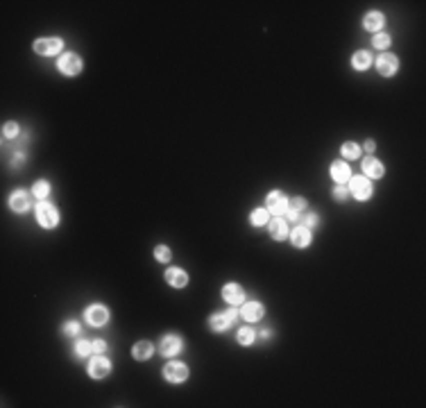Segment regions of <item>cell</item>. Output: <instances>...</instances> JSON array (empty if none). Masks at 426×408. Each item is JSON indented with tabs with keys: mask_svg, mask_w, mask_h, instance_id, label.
Returning <instances> with one entry per match:
<instances>
[{
	"mask_svg": "<svg viewBox=\"0 0 426 408\" xmlns=\"http://www.w3.org/2000/svg\"><path fill=\"white\" fill-rule=\"evenodd\" d=\"M59 70H61L64 75H77L79 70H82V59L73 52L61 54V59H59Z\"/></svg>",
	"mask_w": 426,
	"mask_h": 408,
	"instance_id": "6da1fadb",
	"label": "cell"
},
{
	"mask_svg": "<svg viewBox=\"0 0 426 408\" xmlns=\"http://www.w3.org/2000/svg\"><path fill=\"white\" fill-rule=\"evenodd\" d=\"M36 220L41 222L43 227H54L57 225V220H59V213H57V209L52 207V204H39L36 207Z\"/></svg>",
	"mask_w": 426,
	"mask_h": 408,
	"instance_id": "7a4b0ae2",
	"label": "cell"
},
{
	"mask_svg": "<svg viewBox=\"0 0 426 408\" xmlns=\"http://www.w3.org/2000/svg\"><path fill=\"white\" fill-rule=\"evenodd\" d=\"M163 377H166L170 384H181V381H186L188 370L184 363H168L166 368H163Z\"/></svg>",
	"mask_w": 426,
	"mask_h": 408,
	"instance_id": "3957f363",
	"label": "cell"
},
{
	"mask_svg": "<svg viewBox=\"0 0 426 408\" xmlns=\"http://www.w3.org/2000/svg\"><path fill=\"white\" fill-rule=\"evenodd\" d=\"M265 204H268V211L270 213L281 216V213L286 211V207H288V200H286V195L281 191H272L268 195V200H265Z\"/></svg>",
	"mask_w": 426,
	"mask_h": 408,
	"instance_id": "277c9868",
	"label": "cell"
},
{
	"mask_svg": "<svg viewBox=\"0 0 426 408\" xmlns=\"http://www.w3.org/2000/svg\"><path fill=\"white\" fill-rule=\"evenodd\" d=\"M399 68V61L395 54H381L377 59V70L383 75V77H390V75H395Z\"/></svg>",
	"mask_w": 426,
	"mask_h": 408,
	"instance_id": "5b68a950",
	"label": "cell"
},
{
	"mask_svg": "<svg viewBox=\"0 0 426 408\" xmlns=\"http://www.w3.org/2000/svg\"><path fill=\"white\" fill-rule=\"evenodd\" d=\"M349 191H352V195L356 197V200H368V197L372 195V186H370V182L365 177H354Z\"/></svg>",
	"mask_w": 426,
	"mask_h": 408,
	"instance_id": "8992f818",
	"label": "cell"
},
{
	"mask_svg": "<svg viewBox=\"0 0 426 408\" xmlns=\"http://www.w3.org/2000/svg\"><path fill=\"white\" fill-rule=\"evenodd\" d=\"M61 50V41L59 39H39L34 41V52L36 54H57Z\"/></svg>",
	"mask_w": 426,
	"mask_h": 408,
	"instance_id": "52a82bcc",
	"label": "cell"
},
{
	"mask_svg": "<svg viewBox=\"0 0 426 408\" xmlns=\"http://www.w3.org/2000/svg\"><path fill=\"white\" fill-rule=\"evenodd\" d=\"M159 349H161L163 356H175L181 349V338L179 336H163L161 343H159Z\"/></svg>",
	"mask_w": 426,
	"mask_h": 408,
	"instance_id": "ba28073f",
	"label": "cell"
},
{
	"mask_svg": "<svg viewBox=\"0 0 426 408\" xmlns=\"http://www.w3.org/2000/svg\"><path fill=\"white\" fill-rule=\"evenodd\" d=\"M86 320H88V325H93V327H102L104 322L109 320V313H107V309L104 306H91V309L86 311Z\"/></svg>",
	"mask_w": 426,
	"mask_h": 408,
	"instance_id": "9c48e42d",
	"label": "cell"
},
{
	"mask_svg": "<svg viewBox=\"0 0 426 408\" xmlns=\"http://www.w3.org/2000/svg\"><path fill=\"white\" fill-rule=\"evenodd\" d=\"M222 297H225L229 304H240V302L245 300V293H243V288H240L238 284H227L225 288H222Z\"/></svg>",
	"mask_w": 426,
	"mask_h": 408,
	"instance_id": "30bf717a",
	"label": "cell"
},
{
	"mask_svg": "<svg viewBox=\"0 0 426 408\" xmlns=\"http://www.w3.org/2000/svg\"><path fill=\"white\" fill-rule=\"evenodd\" d=\"M88 374L93 379H102L109 374V361L102 359V356H95L93 361H91V365H88Z\"/></svg>",
	"mask_w": 426,
	"mask_h": 408,
	"instance_id": "8fae6325",
	"label": "cell"
},
{
	"mask_svg": "<svg viewBox=\"0 0 426 408\" xmlns=\"http://www.w3.org/2000/svg\"><path fill=\"white\" fill-rule=\"evenodd\" d=\"M270 236L275 241H286V236H288V222L281 220V218H275L270 222Z\"/></svg>",
	"mask_w": 426,
	"mask_h": 408,
	"instance_id": "7c38bea8",
	"label": "cell"
},
{
	"mask_svg": "<svg viewBox=\"0 0 426 408\" xmlns=\"http://www.w3.org/2000/svg\"><path fill=\"white\" fill-rule=\"evenodd\" d=\"M240 315H243L247 322H256V320H261V315H263V306H261L259 302H247V304L243 306V311H240Z\"/></svg>",
	"mask_w": 426,
	"mask_h": 408,
	"instance_id": "4fadbf2b",
	"label": "cell"
},
{
	"mask_svg": "<svg viewBox=\"0 0 426 408\" xmlns=\"http://www.w3.org/2000/svg\"><path fill=\"white\" fill-rule=\"evenodd\" d=\"M9 204H11V209L14 211H27V207H29V195L25 191H16V193H11V197H9Z\"/></svg>",
	"mask_w": 426,
	"mask_h": 408,
	"instance_id": "5bb4252c",
	"label": "cell"
},
{
	"mask_svg": "<svg viewBox=\"0 0 426 408\" xmlns=\"http://www.w3.org/2000/svg\"><path fill=\"white\" fill-rule=\"evenodd\" d=\"M304 209H306V202H304L302 197H295L288 207H286V216H288V220H299Z\"/></svg>",
	"mask_w": 426,
	"mask_h": 408,
	"instance_id": "9a60e30c",
	"label": "cell"
},
{
	"mask_svg": "<svg viewBox=\"0 0 426 408\" xmlns=\"http://www.w3.org/2000/svg\"><path fill=\"white\" fill-rule=\"evenodd\" d=\"M331 177L336 179L338 184H345L349 179V166L345 161H336L331 166Z\"/></svg>",
	"mask_w": 426,
	"mask_h": 408,
	"instance_id": "2e32d148",
	"label": "cell"
},
{
	"mask_svg": "<svg viewBox=\"0 0 426 408\" xmlns=\"http://www.w3.org/2000/svg\"><path fill=\"white\" fill-rule=\"evenodd\" d=\"M166 279L170 286H177V288H181V286H186L188 277L184 270H179V268H170V270L166 272Z\"/></svg>",
	"mask_w": 426,
	"mask_h": 408,
	"instance_id": "e0dca14e",
	"label": "cell"
},
{
	"mask_svg": "<svg viewBox=\"0 0 426 408\" xmlns=\"http://www.w3.org/2000/svg\"><path fill=\"white\" fill-rule=\"evenodd\" d=\"M290 238H293V243L297 247H306L311 243V231L306 229V227H297V229H293Z\"/></svg>",
	"mask_w": 426,
	"mask_h": 408,
	"instance_id": "ac0fdd59",
	"label": "cell"
},
{
	"mask_svg": "<svg viewBox=\"0 0 426 408\" xmlns=\"http://www.w3.org/2000/svg\"><path fill=\"white\" fill-rule=\"evenodd\" d=\"M363 170L368 172L370 177H381V175H383V166L374 157H368L365 161H363Z\"/></svg>",
	"mask_w": 426,
	"mask_h": 408,
	"instance_id": "d6986e66",
	"label": "cell"
},
{
	"mask_svg": "<svg viewBox=\"0 0 426 408\" xmlns=\"http://www.w3.org/2000/svg\"><path fill=\"white\" fill-rule=\"evenodd\" d=\"M365 27H368L370 32H377L383 27V14L381 11H370L368 16H365Z\"/></svg>",
	"mask_w": 426,
	"mask_h": 408,
	"instance_id": "ffe728a7",
	"label": "cell"
},
{
	"mask_svg": "<svg viewBox=\"0 0 426 408\" xmlns=\"http://www.w3.org/2000/svg\"><path fill=\"white\" fill-rule=\"evenodd\" d=\"M150 354H152V345L147 340H141V343L134 345V359L145 361V359H150Z\"/></svg>",
	"mask_w": 426,
	"mask_h": 408,
	"instance_id": "44dd1931",
	"label": "cell"
},
{
	"mask_svg": "<svg viewBox=\"0 0 426 408\" xmlns=\"http://www.w3.org/2000/svg\"><path fill=\"white\" fill-rule=\"evenodd\" d=\"M354 68H358V70H365L370 64H372V57H370V52H365V50H358L356 54H354Z\"/></svg>",
	"mask_w": 426,
	"mask_h": 408,
	"instance_id": "7402d4cb",
	"label": "cell"
},
{
	"mask_svg": "<svg viewBox=\"0 0 426 408\" xmlns=\"http://www.w3.org/2000/svg\"><path fill=\"white\" fill-rule=\"evenodd\" d=\"M229 325H231V320L227 318V315H213V318L209 320V327L213 331H225Z\"/></svg>",
	"mask_w": 426,
	"mask_h": 408,
	"instance_id": "603a6c76",
	"label": "cell"
},
{
	"mask_svg": "<svg viewBox=\"0 0 426 408\" xmlns=\"http://www.w3.org/2000/svg\"><path fill=\"white\" fill-rule=\"evenodd\" d=\"M238 343H240V345H252V343H254V331H252L250 327L240 329V331H238Z\"/></svg>",
	"mask_w": 426,
	"mask_h": 408,
	"instance_id": "cb8c5ba5",
	"label": "cell"
},
{
	"mask_svg": "<svg viewBox=\"0 0 426 408\" xmlns=\"http://www.w3.org/2000/svg\"><path fill=\"white\" fill-rule=\"evenodd\" d=\"M48 193H50V186H48L45 182H36V184H34V188H32V195L39 197V200H43V197L48 195Z\"/></svg>",
	"mask_w": 426,
	"mask_h": 408,
	"instance_id": "d4e9b609",
	"label": "cell"
},
{
	"mask_svg": "<svg viewBox=\"0 0 426 408\" xmlns=\"http://www.w3.org/2000/svg\"><path fill=\"white\" fill-rule=\"evenodd\" d=\"M265 222H268V211H265V209H256V211L252 213V225L261 227V225H265Z\"/></svg>",
	"mask_w": 426,
	"mask_h": 408,
	"instance_id": "484cf974",
	"label": "cell"
},
{
	"mask_svg": "<svg viewBox=\"0 0 426 408\" xmlns=\"http://www.w3.org/2000/svg\"><path fill=\"white\" fill-rule=\"evenodd\" d=\"M75 352H77V356H86L93 352V343H88V340H79L77 345H75Z\"/></svg>",
	"mask_w": 426,
	"mask_h": 408,
	"instance_id": "4316f807",
	"label": "cell"
},
{
	"mask_svg": "<svg viewBox=\"0 0 426 408\" xmlns=\"http://www.w3.org/2000/svg\"><path fill=\"white\" fill-rule=\"evenodd\" d=\"M358 152H361V150H358V145H354V143H345L343 145V154L347 159H356Z\"/></svg>",
	"mask_w": 426,
	"mask_h": 408,
	"instance_id": "83f0119b",
	"label": "cell"
},
{
	"mask_svg": "<svg viewBox=\"0 0 426 408\" xmlns=\"http://www.w3.org/2000/svg\"><path fill=\"white\" fill-rule=\"evenodd\" d=\"M154 256H157V261H161V263H166V261L170 259V250H168L166 245H159L157 250H154Z\"/></svg>",
	"mask_w": 426,
	"mask_h": 408,
	"instance_id": "f1b7e54d",
	"label": "cell"
},
{
	"mask_svg": "<svg viewBox=\"0 0 426 408\" xmlns=\"http://www.w3.org/2000/svg\"><path fill=\"white\" fill-rule=\"evenodd\" d=\"M2 134H5V138L18 136V125H16V123H7L5 127H2Z\"/></svg>",
	"mask_w": 426,
	"mask_h": 408,
	"instance_id": "f546056e",
	"label": "cell"
},
{
	"mask_svg": "<svg viewBox=\"0 0 426 408\" xmlns=\"http://www.w3.org/2000/svg\"><path fill=\"white\" fill-rule=\"evenodd\" d=\"M372 43L377 45V48H388V45H390V36H388V34H377Z\"/></svg>",
	"mask_w": 426,
	"mask_h": 408,
	"instance_id": "4dcf8cb0",
	"label": "cell"
},
{
	"mask_svg": "<svg viewBox=\"0 0 426 408\" xmlns=\"http://www.w3.org/2000/svg\"><path fill=\"white\" fill-rule=\"evenodd\" d=\"M79 331V325L75 322V320H70V322H66L64 325V334H68V336H75Z\"/></svg>",
	"mask_w": 426,
	"mask_h": 408,
	"instance_id": "1f68e13d",
	"label": "cell"
},
{
	"mask_svg": "<svg viewBox=\"0 0 426 408\" xmlns=\"http://www.w3.org/2000/svg\"><path fill=\"white\" fill-rule=\"evenodd\" d=\"M347 188H343V186H338L336 191H333V200H338V202H343V200H347Z\"/></svg>",
	"mask_w": 426,
	"mask_h": 408,
	"instance_id": "d6a6232c",
	"label": "cell"
},
{
	"mask_svg": "<svg viewBox=\"0 0 426 408\" xmlns=\"http://www.w3.org/2000/svg\"><path fill=\"white\" fill-rule=\"evenodd\" d=\"M104 349H107V343H104V340H95V343H93V352H98V354H102Z\"/></svg>",
	"mask_w": 426,
	"mask_h": 408,
	"instance_id": "836d02e7",
	"label": "cell"
},
{
	"mask_svg": "<svg viewBox=\"0 0 426 408\" xmlns=\"http://www.w3.org/2000/svg\"><path fill=\"white\" fill-rule=\"evenodd\" d=\"M306 225L315 227V225H318V216H315V213H309V216H306Z\"/></svg>",
	"mask_w": 426,
	"mask_h": 408,
	"instance_id": "e575fe53",
	"label": "cell"
},
{
	"mask_svg": "<svg viewBox=\"0 0 426 408\" xmlns=\"http://www.w3.org/2000/svg\"><path fill=\"white\" fill-rule=\"evenodd\" d=\"M20 163H23V154H16V157H11V166L18 168Z\"/></svg>",
	"mask_w": 426,
	"mask_h": 408,
	"instance_id": "d590c367",
	"label": "cell"
},
{
	"mask_svg": "<svg viewBox=\"0 0 426 408\" xmlns=\"http://www.w3.org/2000/svg\"><path fill=\"white\" fill-rule=\"evenodd\" d=\"M365 150H370V152H372V150H374V141H368V143H365Z\"/></svg>",
	"mask_w": 426,
	"mask_h": 408,
	"instance_id": "8d00e7d4",
	"label": "cell"
}]
</instances>
